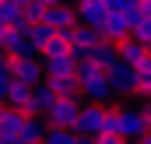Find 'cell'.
Masks as SVG:
<instances>
[{"instance_id":"1","label":"cell","mask_w":151,"mask_h":144,"mask_svg":"<svg viewBox=\"0 0 151 144\" xmlns=\"http://www.w3.org/2000/svg\"><path fill=\"white\" fill-rule=\"evenodd\" d=\"M74 81H77V95L81 102H91V106H113V91H109V81L106 71H99L95 63H77L74 67Z\"/></svg>"},{"instance_id":"2","label":"cell","mask_w":151,"mask_h":144,"mask_svg":"<svg viewBox=\"0 0 151 144\" xmlns=\"http://www.w3.org/2000/svg\"><path fill=\"white\" fill-rule=\"evenodd\" d=\"M109 109H113V134L119 137V141L137 144L144 134H148V123H144V116H141V106L119 102V106H109Z\"/></svg>"},{"instance_id":"3","label":"cell","mask_w":151,"mask_h":144,"mask_svg":"<svg viewBox=\"0 0 151 144\" xmlns=\"http://www.w3.org/2000/svg\"><path fill=\"white\" fill-rule=\"evenodd\" d=\"M106 109L109 106H91V102H81V112H77V123H74V134L77 137H99L106 130Z\"/></svg>"},{"instance_id":"4","label":"cell","mask_w":151,"mask_h":144,"mask_svg":"<svg viewBox=\"0 0 151 144\" xmlns=\"http://www.w3.org/2000/svg\"><path fill=\"white\" fill-rule=\"evenodd\" d=\"M77 112H81V99H56L53 106L46 109V127H56V130H74Z\"/></svg>"},{"instance_id":"5","label":"cell","mask_w":151,"mask_h":144,"mask_svg":"<svg viewBox=\"0 0 151 144\" xmlns=\"http://www.w3.org/2000/svg\"><path fill=\"white\" fill-rule=\"evenodd\" d=\"M134 18L137 14H109L106 11V18L99 21V39L102 42H113V46H119L123 39H130V25H134Z\"/></svg>"},{"instance_id":"6","label":"cell","mask_w":151,"mask_h":144,"mask_svg":"<svg viewBox=\"0 0 151 144\" xmlns=\"http://www.w3.org/2000/svg\"><path fill=\"white\" fill-rule=\"evenodd\" d=\"M106 81H109V91H113V99H130V95H137V74L134 67H127V63H116L113 71H106Z\"/></svg>"},{"instance_id":"7","label":"cell","mask_w":151,"mask_h":144,"mask_svg":"<svg viewBox=\"0 0 151 144\" xmlns=\"http://www.w3.org/2000/svg\"><path fill=\"white\" fill-rule=\"evenodd\" d=\"M11 81H18V84H25V88H35L39 81H46V74H42V60H39V56L11 60Z\"/></svg>"},{"instance_id":"8","label":"cell","mask_w":151,"mask_h":144,"mask_svg":"<svg viewBox=\"0 0 151 144\" xmlns=\"http://www.w3.org/2000/svg\"><path fill=\"white\" fill-rule=\"evenodd\" d=\"M0 49H4V56H7V60L39 56L35 49H32V42L25 39V32H18V28H4V32H0Z\"/></svg>"},{"instance_id":"9","label":"cell","mask_w":151,"mask_h":144,"mask_svg":"<svg viewBox=\"0 0 151 144\" xmlns=\"http://www.w3.org/2000/svg\"><path fill=\"white\" fill-rule=\"evenodd\" d=\"M42 21H46L53 32H67V28H74V25H77V14H74V7L63 0V4H56V7H46Z\"/></svg>"},{"instance_id":"10","label":"cell","mask_w":151,"mask_h":144,"mask_svg":"<svg viewBox=\"0 0 151 144\" xmlns=\"http://www.w3.org/2000/svg\"><path fill=\"white\" fill-rule=\"evenodd\" d=\"M56 102V95H53V88L46 84V81H39L35 88L28 91V106H25V116H46V109Z\"/></svg>"},{"instance_id":"11","label":"cell","mask_w":151,"mask_h":144,"mask_svg":"<svg viewBox=\"0 0 151 144\" xmlns=\"http://www.w3.org/2000/svg\"><path fill=\"white\" fill-rule=\"evenodd\" d=\"M88 63H95L99 71H113L116 63H119V49H116L113 42H102L99 39V46L88 53Z\"/></svg>"},{"instance_id":"12","label":"cell","mask_w":151,"mask_h":144,"mask_svg":"<svg viewBox=\"0 0 151 144\" xmlns=\"http://www.w3.org/2000/svg\"><path fill=\"white\" fill-rule=\"evenodd\" d=\"M46 120L42 116H25V123H21V130H18V141L21 144H42V137H46Z\"/></svg>"},{"instance_id":"13","label":"cell","mask_w":151,"mask_h":144,"mask_svg":"<svg viewBox=\"0 0 151 144\" xmlns=\"http://www.w3.org/2000/svg\"><path fill=\"white\" fill-rule=\"evenodd\" d=\"M74 14H77V25L99 28V21L106 18V7L102 4H91V0H81V4H74Z\"/></svg>"},{"instance_id":"14","label":"cell","mask_w":151,"mask_h":144,"mask_svg":"<svg viewBox=\"0 0 151 144\" xmlns=\"http://www.w3.org/2000/svg\"><path fill=\"white\" fill-rule=\"evenodd\" d=\"M28 91H32V88H25V84H18V81H7V91H4L0 106H4V109H14V112H25Z\"/></svg>"},{"instance_id":"15","label":"cell","mask_w":151,"mask_h":144,"mask_svg":"<svg viewBox=\"0 0 151 144\" xmlns=\"http://www.w3.org/2000/svg\"><path fill=\"white\" fill-rule=\"evenodd\" d=\"M74 60H70V53L67 56H56V60H42V74H46V81H53V77H70L74 74Z\"/></svg>"},{"instance_id":"16","label":"cell","mask_w":151,"mask_h":144,"mask_svg":"<svg viewBox=\"0 0 151 144\" xmlns=\"http://www.w3.org/2000/svg\"><path fill=\"white\" fill-rule=\"evenodd\" d=\"M116 49H119V63H127V67H137V63L148 56V53H144V46H141L137 39H123Z\"/></svg>"},{"instance_id":"17","label":"cell","mask_w":151,"mask_h":144,"mask_svg":"<svg viewBox=\"0 0 151 144\" xmlns=\"http://www.w3.org/2000/svg\"><path fill=\"white\" fill-rule=\"evenodd\" d=\"M53 35H56V32H53L46 21H35V25H28V32H25V39L32 42V49H35V53H42V49H46V42H49Z\"/></svg>"},{"instance_id":"18","label":"cell","mask_w":151,"mask_h":144,"mask_svg":"<svg viewBox=\"0 0 151 144\" xmlns=\"http://www.w3.org/2000/svg\"><path fill=\"white\" fill-rule=\"evenodd\" d=\"M21 123H25V112H14V109L0 106V134H4V137H18Z\"/></svg>"},{"instance_id":"19","label":"cell","mask_w":151,"mask_h":144,"mask_svg":"<svg viewBox=\"0 0 151 144\" xmlns=\"http://www.w3.org/2000/svg\"><path fill=\"white\" fill-rule=\"evenodd\" d=\"M46 84L53 88V95H56V99H81V95H77L74 74H70V77H53V81H46Z\"/></svg>"},{"instance_id":"20","label":"cell","mask_w":151,"mask_h":144,"mask_svg":"<svg viewBox=\"0 0 151 144\" xmlns=\"http://www.w3.org/2000/svg\"><path fill=\"white\" fill-rule=\"evenodd\" d=\"M130 39H137L141 46L151 42V14H137L134 25H130Z\"/></svg>"},{"instance_id":"21","label":"cell","mask_w":151,"mask_h":144,"mask_svg":"<svg viewBox=\"0 0 151 144\" xmlns=\"http://www.w3.org/2000/svg\"><path fill=\"white\" fill-rule=\"evenodd\" d=\"M67 53H70V46H67L60 35H53L49 42H46V49L39 53V60H56V56H67Z\"/></svg>"},{"instance_id":"22","label":"cell","mask_w":151,"mask_h":144,"mask_svg":"<svg viewBox=\"0 0 151 144\" xmlns=\"http://www.w3.org/2000/svg\"><path fill=\"white\" fill-rule=\"evenodd\" d=\"M106 11L109 14H141V0H109Z\"/></svg>"},{"instance_id":"23","label":"cell","mask_w":151,"mask_h":144,"mask_svg":"<svg viewBox=\"0 0 151 144\" xmlns=\"http://www.w3.org/2000/svg\"><path fill=\"white\" fill-rule=\"evenodd\" d=\"M74 141H77L74 130H56V127H49L46 137H42V144H74Z\"/></svg>"},{"instance_id":"24","label":"cell","mask_w":151,"mask_h":144,"mask_svg":"<svg viewBox=\"0 0 151 144\" xmlns=\"http://www.w3.org/2000/svg\"><path fill=\"white\" fill-rule=\"evenodd\" d=\"M11 4H14L18 11H25V7H28V4H35V0H11Z\"/></svg>"},{"instance_id":"25","label":"cell","mask_w":151,"mask_h":144,"mask_svg":"<svg viewBox=\"0 0 151 144\" xmlns=\"http://www.w3.org/2000/svg\"><path fill=\"white\" fill-rule=\"evenodd\" d=\"M35 4H42V7H56V4H63V0H35Z\"/></svg>"},{"instance_id":"26","label":"cell","mask_w":151,"mask_h":144,"mask_svg":"<svg viewBox=\"0 0 151 144\" xmlns=\"http://www.w3.org/2000/svg\"><path fill=\"white\" fill-rule=\"evenodd\" d=\"M0 144H21V141H18V137H4V134H0Z\"/></svg>"},{"instance_id":"27","label":"cell","mask_w":151,"mask_h":144,"mask_svg":"<svg viewBox=\"0 0 151 144\" xmlns=\"http://www.w3.org/2000/svg\"><path fill=\"white\" fill-rule=\"evenodd\" d=\"M137 144H151V130H148V134H144V137H141Z\"/></svg>"},{"instance_id":"28","label":"cell","mask_w":151,"mask_h":144,"mask_svg":"<svg viewBox=\"0 0 151 144\" xmlns=\"http://www.w3.org/2000/svg\"><path fill=\"white\" fill-rule=\"evenodd\" d=\"M0 67H7V56H4V49H0Z\"/></svg>"},{"instance_id":"29","label":"cell","mask_w":151,"mask_h":144,"mask_svg":"<svg viewBox=\"0 0 151 144\" xmlns=\"http://www.w3.org/2000/svg\"><path fill=\"white\" fill-rule=\"evenodd\" d=\"M144 53H148V60H151V42H148V46H144Z\"/></svg>"},{"instance_id":"30","label":"cell","mask_w":151,"mask_h":144,"mask_svg":"<svg viewBox=\"0 0 151 144\" xmlns=\"http://www.w3.org/2000/svg\"><path fill=\"white\" fill-rule=\"evenodd\" d=\"M91 4H102V7H106V4H109V0H91Z\"/></svg>"},{"instance_id":"31","label":"cell","mask_w":151,"mask_h":144,"mask_svg":"<svg viewBox=\"0 0 151 144\" xmlns=\"http://www.w3.org/2000/svg\"><path fill=\"white\" fill-rule=\"evenodd\" d=\"M4 28H7V25H4V14H0V32H4Z\"/></svg>"},{"instance_id":"32","label":"cell","mask_w":151,"mask_h":144,"mask_svg":"<svg viewBox=\"0 0 151 144\" xmlns=\"http://www.w3.org/2000/svg\"><path fill=\"white\" fill-rule=\"evenodd\" d=\"M123 144H130V141H123Z\"/></svg>"},{"instance_id":"33","label":"cell","mask_w":151,"mask_h":144,"mask_svg":"<svg viewBox=\"0 0 151 144\" xmlns=\"http://www.w3.org/2000/svg\"><path fill=\"white\" fill-rule=\"evenodd\" d=\"M0 4H4V0H0Z\"/></svg>"}]
</instances>
